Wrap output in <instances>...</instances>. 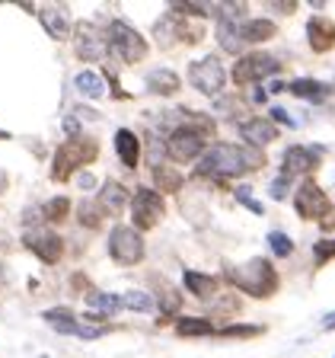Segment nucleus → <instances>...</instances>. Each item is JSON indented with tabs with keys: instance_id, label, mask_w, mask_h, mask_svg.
Wrapping results in <instances>:
<instances>
[{
	"instance_id": "f257e3e1",
	"label": "nucleus",
	"mask_w": 335,
	"mask_h": 358,
	"mask_svg": "<svg viewBox=\"0 0 335 358\" xmlns=\"http://www.w3.org/2000/svg\"><path fill=\"white\" fill-rule=\"evenodd\" d=\"M265 166V157L262 150L246 148V144H214L201 154L198 166H195V176L204 179H237L246 176L253 170Z\"/></svg>"
},
{
	"instance_id": "f03ea898",
	"label": "nucleus",
	"mask_w": 335,
	"mask_h": 358,
	"mask_svg": "<svg viewBox=\"0 0 335 358\" xmlns=\"http://www.w3.org/2000/svg\"><path fill=\"white\" fill-rule=\"evenodd\" d=\"M227 278L237 285L239 291L246 294H253V298H271L278 291V272L271 266V259H262V256H253V259H246L243 266H233L227 268Z\"/></svg>"
},
{
	"instance_id": "7ed1b4c3",
	"label": "nucleus",
	"mask_w": 335,
	"mask_h": 358,
	"mask_svg": "<svg viewBox=\"0 0 335 358\" xmlns=\"http://www.w3.org/2000/svg\"><path fill=\"white\" fill-rule=\"evenodd\" d=\"M96 157H99V144L93 141V138H87V134H77V138H70L67 144H61V148L54 150L52 176L58 179V182H64V179L74 176L77 166L93 164Z\"/></svg>"
},
{
	"instance_id": "20e7f679",
	"label": "nucleus",
	"mask_w": 335,
	"mask_h": 358,
	"mask_svg": "<svg viewBox=\"0 0 335 358\" xmlns=\"http://www.w3.org/2000/svg\"><path fill=\"white\" fill-rule=\"evenodd\" d=\"M105 42H109V52H115L121 61H128V64H137V61L147 55V42H144V36L121 20L109 22V38H105Z\"/></svg>"
},
{
	"instance_id": "39448f33",
	"label": "nucleus",
	"mask_w": 335,
	"mask_h": 358,
	"mask_svg": "<svg viewBox=\"0 0 335 358\" xmlns=\"http://www.w3.org/2000/svg\"><path fill=\"white\" fill-rule=\"evenodd\" d=\"M278 71H281V61H278L275 55L253 52V55H243V58L233 64L230 77H233V83L246 87V83H259V80H265V77L278 74Z\"/></svg>"
},
{
	"instance_id": "423d86ee",
	"label": "nucleus",
	"mask_w": 335,
	"mask_h": 358,
	"mask_svg": "<svg viewBox=\"0 0 335 358\" xmlns=\"http://www.w3.org/2000/svg\"><path fill=\"white\" fill-rule=\"evenodd\" d=\"M109 256L119 266H137L144 259V237L128 224H119L112 227L109 234Z\"/></svg>"
},
{
	"instance_id": "0eeeda50",
	"label": "nucleus",
	"mask_w": 335,
	"mask_h": 358,
	"mask_svg": "<svg viewBox=\"0 0 335 358\" xmlns=\"http://www.w3.org/2000/svg\"><path fill=\"white\" fill-rule=\"evenodd\" d=\"M204 138L208 134L201 128H176L166 141V157L172 164H192L195 157L204 154Z\"/></svg>"
},
{
	"instance_id": "6e6552de",
	"label": "nucleus",
	"mask_w": 335,
	"mask_h": 358,
	"mask_svg": "<svg viewBox=\"0 0 335 358\" xmlns=\"http://www.w3.org/2000/svg\"><path fill=\"white\" fill-rule=\"evenodd\" d=\"M22 246L36 253L45 266H58L61 256H64V240L61 234L48 231V227H29V231L22 234Z\"/></svg>"
},
{
	"instance_id": "1a4fd4ad",
	"label": "nucleus",
	"mask_w": 335,
	"mask_h": 358,
	"mask_svg": "<svg viewBox=\"0 0 335 358\" xmlns=\"http://www.w3.org/2000/svg\"><path fill=\"white\" fill-rule=\"evenodd\" d=\"M166 205L160 199V192L154 189H137L131 199V217H134V231H150L163 221Z\"/></svg>"
},
{
	"instance_id": "9d476101",
	"label": "nucleus",
	"mask_w": 335,
	"mask_h": 358,
	"mask_svg": "<svg viewBox=\"0 0 335 358\" xmlns=\"http://www.w3.org/2000/svg\"><path fill=\"white\" fill-rule=\"evenodd\" d=\"M188 80H192V87L198 90V93H204V96H217L221 87L227 83L221 58H217V55H208V58L195 61V64L188 67Z\"/></svg>"
},
{
	"instance_id": "9b49d317",
	"label": "nucleus",
	"mask_w": 335,
	"mask_h": 358,
	"mask_svg": "<svg viewBox=\"0 0 335 358\" xmlns=\"http://www.w3.org/2000/svg\"><path fill=\"white\" fill-rule=\"evenodd\" d=\"M74 52L83 61H103L109 55V42L89 20H80L74 22Z\"/></svg>"
},
{
	"instance_id": "f8f14e48",
	"label": "nucleus",
	"mask_w": 335,
	"mask_h": 358,
	"mask_svg": "<svg viewBox=\"0 0 335 358\" xmlns=\"http://www.w3.org/2000/svg\"><path fill=\"white\" fill-rule=\"evenodd\" d=\"M294 208H297V215L304 217V221H320L332 205H329L326 192H322L313 179H304L297 186V195H294Z\"/></svg>"
},
{
	"instance_id": "ddd939ff",
	"label": "nucleus",
	"mask_w": 335,
	"mask_h": 358,
	"mask_svg": "<svg viewBox=\"0 0 335 358\" xmlns=\"http://www.w3.org/2000/svg\"><path fill=\"white\" fill-rule=\"evenodd\" d=\"M201 36H204V32H188V22L182 20V16H176L172 10L154 22V38H156V45H163V48H172L176 42H198Z\"/></svg>"
},
{
	"instance_id": "4468645a",
	"label": "nucleus",
	"mask_w": 335,
	"mask_h": 358,
	"mask_svg": "<svg viewBox=\"0 0 335 358\" xmlns=\"http://www.w3.org/2000/svg\"><path fill=\"white\" fill-rule=\"evenodd\" d=\"M320 166V148H304V144H294V148L284 150L281 157V176L294 179V176H310L313 170Z\"/></svg>"
},
{
	"instance_id": "2eb2a0df",
	"label": "nucleus",
	"mask_w": 335,
	"mask_h": 358,
	"mask_svg": "<svg viewBox=\"0 0 335 358\" xmlns=\"http://www.w3.org/2000/svg\"><path fill=\"white\" fill-rule=\"evenodd\" d=\"M45 320L52 323L58 333L64 336H77V339H99L103 329L96 327H83L80 320L74 317V310H67V307H54V310H45Z\"/></svg>"
},
{
	"instance_id": "dca6fc26",
	"label": "nucleus",
	"mask_w": 335,
	"mask_h": 358,
	"mask_svg": "<svg viewBox=\"0 0 335 358\" xmlns=\"http://www.w3.org/2000/svg\"><path fill=\"white\" fill-rule=\"evenodd\" d=\"M239 134L246 138V148H255V150H262V148H268V144L278 138V128H275V122H268V119H246L243 125H239Z\"/></svg>"
},
{
	"instance_id": "f3484780",
	"label": "nucleus",
	"mask_w": 335,
	"mask_h": 358,
	"mask_svg": "<svg viewBox=\"0 0 335 358\" xmlns=\"http://www.w3.org/2000/svg\"><path fill=\"white\" fill-rule=\"evenodd\" d=\"M38 20H42L45 32L52 38H58V42H64L67 36H70V16H67V7L64 3H48V7L36 10Z\"/></svg>"
},
{
	"instance_id": "a211bd4d",
	"label": "nucleus",
	"mask_w": 335,
	"mask_h": 358,
	"mask_svg": "<svg viewBox=\"0 0 335 358\" xmlns=\"http://www.w3.org/2000/svg\"><path fill=\"white\" fill-rule=\"evenodd\" d=\"M306 42H310V48L316 55L335 48V22L329 20V16H313V20L306 22Z\"/></svg>"
},
{
	"instance_id": "6ab92c4d",
	"label": "nucleus",
	"mask_w": 335,
	"mask_h": 358,
	"mask_svg": "<svg viewBox=\"0 0 335 358\" xmlns=\"http://www.w3.org/2000/svg\"><path fill=\"white\" fill-rule=\"evenodd\" d=\"M99 208H105L109 215H121L128 208V189L115 179H109L103 189H99Z\"/></svg>"
},
{
	"instance_id": "aec40b11",
	"label": "nucleus",
	"mask_w": 335,
	"mask_h": 358,
	"mask_svg": "<svg viewBox=\"0 0 335 358\" xmlns=\"http://www.w3.org/2000/svg\"><path fill=\"white\" fill-rule=\"evenodd\" d=\"M87 304L93 307L89 320H99V317H112V313L121 307L119 294H109V291H99V288H89L87 291Z\"/></svg>"
},
{
	"instance_id": "412c9836",
	"label": "nucleus",
	"mask_w": 335,
	"mask_h": 358,
	"mask_svg": "<svg viewBox=\"0 0 335 358\" xmlns=\"http://www.w3.org/2000/svg\"><path fill=\"white\" fill-rule=\"evenodd\" d=\"M176 90H179V77L170 67H154L147 74V93H154V96H172Z\"/></svg>"
},
{
	"instance_id": "4be33fe9",
	"label": "nucleus",
	"mask_w": 335,
	"mask_h": 358,
	"mask_svg": "<svg viewBox=\"0 0 335 358\" xmlns=\"http://www.w3.org/2000/svg\"><path fill=\"white\" fill-rule=\"evenodd\" d=\"M275 29H278L275 22L259 16V20H243L237 32H239V38H243V45H253V42H265V38H271Z\"/></svg>"
},
{
	"instance_id": "5701e85b",
	"label": "nucleus",
	"mask_w": 335,
	"mask_h": 358,
	"mask_svg": "<svg viewBox=\"0 0 335 358\" xmlns=\"http://www.w3.org/2000/svg\"><path fill=\"white\" fill-rule=\"evenodd\" d=\"M150 173H154V182H156V189H160V192L176 195V192H182V186H186L182 173H179L172 164H160V166H154Z\"/></svg>"
},
{
	"instance_id": "b1692460",
	"label": "nucleus",
	"mask_w": 335,
	"mask_h": 358,
	"mask_svg": "<svg viewBox=\"0 0 335 358\" xmlns=\"http://www.w3.org/2000/svg\"><path fill=\"white\" fill-rule=\"evenodd\" d=\"M115 150H119L121 164L131 170V166H137V157H141V144H137V138H134V131H128V128H119L115 131Z\"/></svg>"
},
{
	"instance_id": "393cba45",
	"label": "nucleus",
	"mask_w": 335,
	"mask_h": 358,
	"mask_svg": "<svg viewBox=\"0 0 335 358\" xmlns=\"http://www.w3.org/2000/svg\"><path fill=\"white\" fill-rule=\"evenodd\" d=\"M182 282H186V288L201 301H208L217 294V282L211 275H204V272H192V268H188L186 275H182Z\"/></svg>"
},
{
	"instance_id": "a878e982",
	"label": "nucleus",
	"mask_w": 335,
	"mask_h": 358,
	"mask_svg": "<svg viewBox=\"0 0 335 358\" xmlns=\"http://www.w3.org/2000/svg\"><path fill=\"white\" fill-rule=\"evenodd\" d=\"M74 87L80 90L83 96H93V99H99L105 93V83H103V77H99L96 71H80V74L74 77Z\"/></svg>"
},
{
	"instance_id": "bb28decb",
	"label": "nucleus",
	"mask_w": 335,
	"mask_h": 358,
	"mask_svg": "<svg viewBox=\"0 0 335 358\" xmlns=\"http://www.w3.org/2000/svg\"><path fill=\"white\" fill-rule=\"evenodd\" d=\"M77 221L83 227H89V231H99L105 221V211H99V201H80L77 205Z\"/></svg>"
},
{
	"instance_id": "cd10ccee",
	"label": "nucleus",
	"mask_w": 335,
	"mask_h": 358,
	"mask_svg": "<svg viewBox=\"0 0 335 358\" xmlns=\"http://www.w3.org/2000/svg\"><path fill=\"white\" fill-rule=\"evenodd\" d=\"M121 307H128L134 313H150L156 307V298L147 294V291H125L121 294Z\"/></svg>"
},
{
	"instance_id": "c85d7f7f",
	"label": "nucleus",
	"mask_w": 335,
	"mask_h": 358,
	"mask_svg": "<svg viewBox=\"0 0 335 358\" xmlns=\"http://www.w3.org/2000/svg\"><path fill=\"white\" fill-rule=\"evenodd\" d=\"M237 29H239L237 22H217V38H221V45H223V48H227L230 55H239V52L246 48Z\"/></svg>"
},
{
	"instance_id": "c756f323",
	"label": "nucleus",
	"mask_w": 335,
	"mask_h": 358,
	"mask_svg": "<svg viewBox=\"0 0 335 358\" xmlns=\"http://www.w3.org/2000/svg\"><path fill=\"white\" fill-rule=\"evenodd\" d=\"M211 333V323L201 320V317H179L176 320V336L182 339H192V336H208Z\"/></svg>"
},
{
	"instance_id": "7c9ffc66",
	"label": "nucleus",
	"mask_w": 335,
	"mask_h": 358,
	"mask_svg": "<svg viewBox=\"0 0 335 358\" xmlns=\"http://www.w3.org/2000/svg\"><path fill=\"white\" fill-rule=\"evenodd\" d=\"M70 215V201L64 199V195H58V199H52V201H45L42 205V221L48 224V221H64V217Z\"/></svg>"
},
{
	"instance_id": "2f4dec72",
	"label": "nucleus",
	"mask_w": 335,
	"mask_h": 358,
	"mask_svg": "<svg viewBox=\"0 0 335 358\" xmlns=\"http://www.w3.org/2000/svg\"><path fill=\"white\" fill-rule=\"evenodd\" d=\"M154 282H156V291H160V307H163L166 313H176L179 310V291L172 288L170 282H163L160 275H154Z\"/></svg>"
},
{
	"instance_id": "473e14b6",
	"label": "nucleus",
	"mask_w": 335,
	"mask_h": 358,
	"mask_svg": "<svg viewBox=\"0 0 335 358\" xmlns=\"http://www.w3.org/2000/svg\"><path fill=\"white\" fill-rule=\"evenodd\" d=\"M288 90L294 93V96H310V99H320L322 93H326V87H322V83H316V80H310V77H304V80H294Z\"/></svg>"
},
{
	"instance_id": "72a5a7b5",
	"label": "nucleus",
	"mask_w": 335,
	"mask_h": 358,
	"mask_svg": "<svg viewBox=\"0 0 335 358\" xmlns=\"http://www.w3.org/2000/svg\"><path fill=\"white\" fill-rule=\"evenodd\" d=\"M268 246H271V253H275L278 259H288V256L294 253V243H290V237H288V234H281V231H271V234H268Z\"/></svg>"
},
{
	"instance_id": "f704fd0d",
	"label": "nucleus",
	"mask_w": 335,
	"mask_h": 358,
	"mask_svg": "<svg viewBox=\"0 0 335 358\" xmlns=\"http://www.w3.org/2000/svg\"><path fill=\"white\" fill-rule=\"evenodd\" d=\"M172 13L176 16H214V7H204V3H192V0H182V3H172Z\"/></svg>"
},
{
	"instance_id": "c9c22d12",
	"label": "nucleus",
	"mask_w": 335,
	"mask_h": 358,
	"mask_svg": "<svg viewBox=\"0 0 335 358\" xmlns=\"http://www.w3.org/2000/svg\"><path fill=\"white\" fill-rule=\"evenodd\" d=\"M313 256H316V262H329V259H335V240H320V243L313 246Z\"/></svg>"
},
{
	"instance_id": "e433bc0d",
	"label": "nucleus",
	"mask_w": 335,
	"mask_h": 358,
	"mask_svg": "<svg viewBox=\"0 0 335 358\" xmlns=\"http://www.w3.org/2000/svg\"><path fill=\"white\" fill-rule=\"evenodd\" d=\"M265 327H223L221 336H230V339H249V336H259Z\"/></svg>"
},
{
	"instance_id": "4c0bfd02",
	"label": "nucleus",
	"mask_w": 335,
	"mask_h": 358,
	"mask_svg": "<svg viewBox=\"0 0 335 358\" xmlns=\"http://www.w3.org/2000/svg\"><path fill=\"white\" fill-rule=\"evenodd\" d=\"M237 199L243 201V205L253 211V215H262V211H265V208H262V201H255V195L249 192V186H239V189H237Z\"/></svg>"
},
{
	"instance_id": "58836bf2",
	"label": "nucleus",
	"mask_w": 335,
	"mask_h": 358,
	"mask_svg": "<svg viewBox=\"0 0 335 358\" xmlns=\"http://www.w3.org/2000/svg\"><path fill=\"white\" fill-rule=\"evenodd\" d=\"M268 192H271V199H278V201H281L284 195H288V176H278V179H271V186H268Z\"/></svg>"
},
{
	"instance_id": "ea45409f",
	"label": "nucleus",
	"mask_w": 335,
	"mask_h": 358,
	"mask_svg": "<svg viewBox=\"0 0 335 358\" xmlns=\"http://www.w3.org/2000/svg\"><path fill=\"white\" fill-rule=\"evenodd\" d=\"M74 182L83 189V192H89V189H96V186H99V179L93 176V173H77V179H74Z\"/></svg>"
},
{
	"instance_id": "a19ab883",
	"label": "nucleus",
	"mask_w": 335,
	"mask_h": 358,
	"mask_svg": "<svg viewBox=\"0 0 335 358\" xmlns=\"http://www.w3.org/2000/svg\"><path fill=\"white\" fill-rule=\"evenodd\" d=\"M320 224H322V231H335V208H329L326 215L320 217Z\"/></svg>"
},
{
	"instance_id": "79ce46f5",
	"label": "nucleus",
	"mask_w": 335,
	"mask_h": 358,
	"mask_svg": "<svg viewBox=\"0 0 335 358\" xmlns=\"http://www.w3.org/2000/svg\"><path fill=\"white\" fill-rule=\"evenodd\" d=\"M271 119H275V122H284V125H294V122H290V115L281 109V106H275V109H271Z\"/></svg>"
},
{
	"instance_id": "37998d69",
	"label": "nucleus",
	"mask_w": 335,
	"mask_h": 358,
	"mask_svg": "<svg viewBox=\"0 0 335 358\" xmlns=\"http://www.w3.org/2000/svg\"><path fill=\"white\" fill-rule=\"evenodd\" d=\"M7 189H10V182H7V170H0V195L7 192Z\"/></svg>"
},
{
	"instance_id": "c03bdc74",
	"label": "nucleus",
	"mask_w": 335,
	"mask_h": 358,
	"mask_svg": "<svg viewBox=\"0 0 335 358\" xmlns=\"http://www.w3.org/2000/svg\"><path fill=\"white\" fill-rule=\"evenodd\" d=\"M322 327H326V329H335V313H332V317H326V320H322Z\"/></svg>"
},
{
	"instance_id": "a18cd8bd",
	"label": "nucleus",
	"mask_w": 335,
	"mask_h": 358,
	"mask_svg": "<svg viewBox=\"0 0 335 358\" xmlns=\"http://www.w3.org/2000/svg\"><path fill=\"white\" fill-rule=\"evenodd\" d=\"M3 246H7V240H3V231H0V250H3Z\"/></svg>"
},
{
	"instance_id": "49530a36",
	"label": "nucleus",
	"mask_w": 335,
	"mask_h": 358,
	"mask_svg": "<svg viewBox=\"0 0 335 358\" xmlns=\"http://www.w3.org/2000/svg\"><path fill=\"white\" fill-rule=\"evenodd\" d=\"M0 138H10V134H7V131H0Z\"/></svg>"
},
{
	"instance_id": "de8ad7c7",
	"label": "nucleus",
	"mask_w": 335,
	"mask_h": 358,
	"mask_svg": "<svg viewBox=\"0 0 335 358\" xmlns=\"http://www.w3.org/2000/svg\"><path fill=\"white\" fill-rule=\"evenodd\" d=\"M38 358H48V355H38Z\"/></svg>"
}]
</instances>
